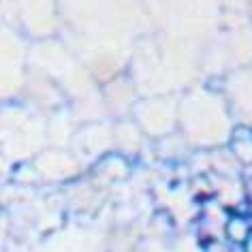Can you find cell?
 Segmentation results:
<instances>
[{
	"mask_svg": "<svg viewBox=\"0 0 252 252\" xmlns=\"http://www.w3.org/2000/svg\"><path fill=\"white\" fill-rule=\"evenodd\" d=\"M226 235H229L233 242H246V237L250 235V229H248V222L246 218H231L229 224H226Z\"/></svg>",
	"mask_w": 252,
	"mask_h": 252,
	"instance_id": "2",
	"label": "cell"
},
{
	"mask_svg": "<svg viewBox=\"0 0 252 252\" xmlns=\"http://www.w3.org/2000/svg\"><path fill=\"white\" fill-rule=\"evenodd\" d=\"M146 17L175 30L207 28L220 11V0H141Z\"/></svg>",
	"mask_w": 252,
	"mask_h": 252,
	"instance_id": "1",
	"label": "cell"
},
{
	"mask_svg": "<svg viewBox=\"0 0 252 252\" xmlns=\"http://www.w3.org/2000/svg\"><path fill=\"white\" fill-rule=\"evenodd\" d=\"M246 252H252V233L246 237Z\"/></svg>",
	"mask_w": 252,
	"mask_h": 252,
	"instance_id": "3",
	"label": "cell"
}]
</instances>
